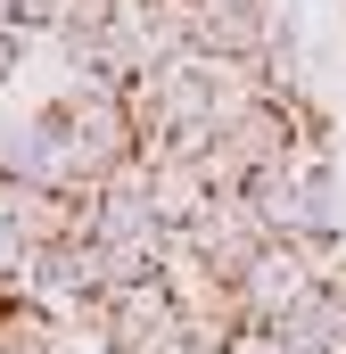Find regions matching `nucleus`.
<instances>
[{
	"instance_id": "6",
	"label": "nucleus",
	"mask_w": 346,
	"mask_h": 354,
	"mask_svg": "<svg viewBox=\"0 0 346 354\" xmlns=\"http://www.w3.org/2000/svg\"><path fill=\"white\" fill-rule=\"evenodd\" d=\"M223 354H280V338H272L264 322H239V330L223 338Z\"/></svg>"
},
{
	"instance_id": "2",
	"label": "nucleus",
	"mask_w": 346,
	"mask_h": 354,
	"mask_svg": "<svg viewBox=\"0 0 346 354\" xmlns=\"http://www.w3.org/2000/svg\"><path fill=\"white\" fill-rule=\"evenodd\" d=\"M149 206H157V223L165 231H190L206 206H223L215 189H206V165L198 157H149Z\"/></svg>"
},
{
	"instance_id": "8",
	"label": "nucleus",
	"mask_w": 346,
	"mask_h": 354,
	"mask_svg": "<svg viewBox=\"0 0 346 354\" xmlns=\"http://www.w3.org/2000/svg\"><path fill=\"white\" fill-rule=\"evenodd\" d=\"M99 354H124V346H99Z\"/></svg>"
},
{
	"instance_id": "1",
	"label": "nucleus",
	"mask_w": 346,
	"mask_h": 354,
	"mask_svg": "<svg viewBox=\"0 0 346 354\" xmlns=\"http://www.w3.org/2000/svg\"><path fill=\"white\" fill-rule=\"evenodd\" d=\"M313 288V264H305V248L297 239H264L256 256H248V272L231 280V297H239V322H272L280 305H297Z\"/></svg>"
},
{
	"instance_id": "4",
	"label": "nucleus",
	"mask_w": 346,
	"mask_h": 354,
	"mask_svg": "<svg viewBox=\"0 0 346 354\" xmlns=\"http://www.w3.org/2000/svg\"><path fill=\"white\" fill-rule=\"evenodd\" d=\"M66 25V0H17V33L33 41V33H58Z\"/></svg>"
},
{
	"instance_id": "5",
	"label": "nucleus",
	"mask_w": 346,
	"mask_h": 354,
	"mask_svg": "<svg viewBox=\"0 0 346 354\" xmlns=\"http://www.w3.org/2000/svg\"><path fill=\"white\" fill-rule=\"evenodd\" d=\"M25 75V33L17 25H0V107H8V83Z\"/></svg>"
},
{
	"instance_id": "3",
	"label": "nucleus",
	"mask_w": 346,
	"mask_h": 354,
	"mask_svg": "<svg viewBox=\"0 0 346 354\" xmlns=\"http://www.w3.org/2000/svg\"><path fill=\"white\" fill-rule=\"evenodd\" d=\"M25 264H33V239L17 231V214H0V280H25Z\"/></svg>"
},
{
	"instance_id": "7",
	"label": "nucleus",
	"mask_w": 346,
	"mask_h": 354,
	"mask_svg": "<svg viewBox=\"0 0 346 354\" xmlns=\"http://www.w3.org/2000/svg\"><path fill=\"white\" fill-rule=\"evenodd\" d=\"M181 354H223V338H198V330H190V346Z\"/></svg>"
}]
</instances>
